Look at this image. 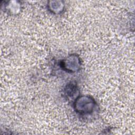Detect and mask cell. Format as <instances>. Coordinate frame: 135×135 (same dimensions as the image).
<instances>
[{"label":"cell","mask_w":135,"mask_h":135,"mask_svg":"<svg viewBox=\"0 0 135 135\" xmlns=\"http://www.w3.org/2000/svg\"><path fill=\"white\" fill-rule=\"evenodd\" d=\"M94 101L90 97H81L75 102V109L80 113H82L91 112L94 108Z\"/></svg>","instance_id":"cell-1"},{"label":"cell","mask_w":135,"mask_h":135,"mask_svg":"<svg viewBox=\"0 0 135 135\" xmlns=\"http://www.w3.org/2000/svg\"><path fill=\"white\" fill-rule=\"evenodd\" d=\"M79 62L76 57L71 56L69 58L65 60L63 62V66L67 70L71 71H76L79 68Z\"/></svg>","instance_id":"cell-2"}]
</instances>
